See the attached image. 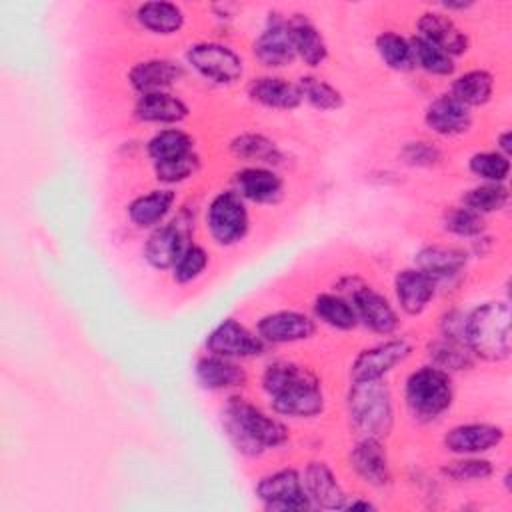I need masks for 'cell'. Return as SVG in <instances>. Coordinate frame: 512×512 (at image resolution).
<instances>
[{
    "instance_id": "6da1fadb",
    "label": "cell",
    "mask_w": 512,
    "mask_h": 512,
    "mask_svg": "<svg viewBox=\"0 0 512 512\" xmlns=\"http://www.w3.org/2000/svg\"><path fill=\"white\" fill-rule=\"evenodd\" d=\"M262 388L278 414L312 418L324 410V394L318 378L304 366L278 360L266 366Z\"/></svg>"
},
{
    "instance_id": "7a4b0ae2",
    "label": "cell",
    "mask_w": 512,
    "mask_h": 512,
    "mask_svg": "<svg viewBox=\"0 0 512 512\" xmlns=\"http://www.w3.org/2000/svg\"><path fill=\"white\" fill-rule=\"evenodd\" d=\"M224 428L232 444L248 456L266 448H278L288 440V428L240 396H232L224 408Z\"/></svg>"
},
{
    "instance_id": "3957f363",
    "label": "cell",
    "mask_w": 512,
    "mask_h": 512,
    "mask_svg": "<svg viewBox=\"0 0 512 512\" xmlns=\"http://www.w3.org/2000/svg\"><path fill=\"white\" fill-rule=\"evenodd\" d=\"M464 342L470 352L488 362L510 356V306L484 302L464 316Z\"/></svg>"
},
{
    "instance_id": "277c9868",
    "label": "cell",
    "mask_w": 512,
    "mask_h": 512,
    "mask_svg": "<svg viewBox=\"0 0 512 512\" xmlns=\"http://www.w3.org/2000/svg\"><path fill=\"white\" fill-rule=\"evenodd\" d=\"M348 414L360 436L382 438L390 432L394 422L392 396L382 378L352 380L348 392Z\"/></svg>"
},
{
    "instance_id": "5b68a950",
    "label": "cell",
    "mask_w": 512,
    "mask_h": 512,
    "mask_svg": "<svg viewBox=\"0 0 512 512\" xmlns=\"http://www.w3.org/2000/svg\"><path fill=\"white\" fill-rule=\"evenodd\" d=\"M454 398L450 374L436 366H422L406 378L404 400L410 414L430 422L444 414Z\"/></svg>"
},
{
    "instance_id": "8992f818",
    "label": "cell",
    "mask_w": 512,
    "mask_h": 512,
    "mask_svg": "<svg viewBox=\"0 0 512 512\" xmlns=\"http://www.w3.org/2000/svg\"><path fill=\"white\" fill-rule=\"evenodd\" d=\"M250 226L244 198L236 190L218 192L206 210V228L210 236L222 244L232 246L240 242Z\"/></svg>"
},
{
    "instance_id": "52a82bcc",
    "label": "cell",
    "mask_w": 512,
    "mask_h": 512,
    "mask_svg": "<svg viewBox=\"0 0 512 512\" xmlns=\"http://www.w3.org/2000/svg\"><path fill=\"white\" fill-rule=\"evenodd\" d=\"M188 64L206 80L214 84H234L244 72L242 58L226 44L198 42L186 52Z\"/></svg>"
},
{
    "instance_id": "ba28073f",
    "label": "cell",
    "mask_w": 512,
    "mask_h": 512,
    "mask_svg": "<svg viewBox=\"0 0 512 512\" xmlns=\"http://www.w3.org/2000/svg\"><path fill=\"white\" fill-rule=\"evenodd\" d=\"M256 496L262 502V506L272 512H300L312 508L302 478L294 468H282L260 478V482L256 484Z\"/></svg>"
},
{
    "instance_id": "9c48e42d",
    "label": "cell",
    "mask_w": 512,
    "mask_h": 512,
    "mask_svg": "<svg viewBox=\"0 0 512 512\" xmlns=\"http://www.w3.org/2000/svg\"><path fill=\"white\" fill-rule=\"evenodd\" d=\"M190 240V220L184 214L176 216L172 222L158 226L146 240L144 258L152 268L166 270L176 264L180 254L192 244Z\"/></svg>"
},
{
    "instance_id": "30bf717a",
    "label": "cell",
    "mask_w": 512,
    "mask_h": 512,
    "mask_svg": "<svg viewBox=\"0 0 512 512\" xmlns=\"http://www.w3.org/2000/svg\"><path fill=\"white\" fill-rule=\"evenodd\" d=\"M210 354L224 358H254L264 352V340L252 334L244 324L234 318L222 320L206 338Z\"/></svg>"
},
{
    "instance_id": "8fae6325",
    "label": "cell",
    "mask_w": 512,
    "mask_h": 512,
    "mask_svg": "<svg viewBox=\"0 0 512 512\" xmlns=\"http://www.w3.org/2000/svg\"><path fill=\"white\" fill-rule=\"evenodd\" d=\"M410 352H412V346L402 338L380 342L372 348L362 350L354 358L350 366V376L352 380H380L394 366L404 362L410 356Z\"/></svg>"
},
{
    "instance_id": "7c38bea8",
    "label": "cell",
    "mask_w": 512,
    "mask_h": 512,
    "mask_svg": "<svg viewBox=\"0 0 512 512\" xmlns=\"http://www.w3.org/2000/svg\"><path fill=\"white\" fill-rule=\"evenodd\" d=\"M346 298L352 302L358 320L376 334L388 336L398 328V314L386 296L366 284H356Z\"/></svg>"
},
{
    "instance_id": "4fadbf2b",
    "label": "cell",
    "mask_w": 512,
    "mask_h": 512,
    "mask_svg": "<svg viewBox=\"0 0 512 512\" xmlns=\"http://www.w3.org/2000/svg\"><path fill=\"white\" fill-rule=\"evenodd\" d=\"M254 56L268 68H282L296 58L286 18L270 14L266 28L254 40Z\"/></svg>"
},
{
    "instance_id": "5bb4252c",
    "label": "cell",
    "mask_w": 512,
    "mask_h": 512,
    "mask_svg": "<svg viewBox=\"0 0 512 512\" xmlns=\"http://www.w3.org/2000/svg\"><path fill=\"white\" fill-rule=\"evenodd\" d=\"M316 326L310 316L296 310H280L266 314L258 322V336L270 344L300 342L314 334Z\"/></svg>"
},
{
    "instance_id": "9a60e30c",
    "label": "cell",
    "mask_w": 512,
    "mask_h": 512,
    "mask_svg": "<svg viewBox=\"0 0 512 512\" xmlns=\"http://www.w3.org/2000/svg\"><path fill=\"white\" fill-rule=\"evenodd\" d=\"M504 440V430L496 424L470 422L454 426L444 436V446L460 456H474L488 452Z\"/></svg>"
},
{
    "instance_id": "2e32d148",
    "label": "cell",
    "mask_w": 512,
    "mask_h": 512,
    "mask_svg": "<svg viewBox=\"0 0 512 512\" xmlns=\"http://www.w3.org/2000/svg\"><path fill=\"white\" fill-rule=\"evenodd\" d=\"M184 76L180 64L166 58H150L134 64L128 72V82L138 94L168 92Z\"/></svg>"
},
{
    "instance_id": "e0dca14e",
    "label": "cell",
    "mask_w": 512,
    "mask_h": 512,
    "mask_svg": "<svg viewBox=\"0 0 512 512\" xmlns=\"http://www.w3.org/2000/svg\"><path fill=\"white\" fill-rule=\"evenodd\" d=\"M350 466L366 484L384 486L390 482V464L380 438L362 436L350 452Z\"/></svg>"
},
{
    "instance_id": "ac0fdd59",
    "label": "cell",
    "mask_w": 512,
    "mask_h": 512,
    "mask_svg": "<svg viewBox=\"0 0 512 512\" xmlns=\"http://www.w3.org/2000/svg\"><path fill=\"white\" fill-rule=\"evenodd\" d=\"M304 490L312 502V506L326 510H342L346 504V494L338 484L334 472L326 462H310L302 476Z\"/></svg>"
},
{
    "instance_id": "d6986e66",
    "label": "cell",
    "mask_w": 512,
    "mask_h": 512,
    "mask_svg": "<svg viewBox=\"0 0 512 512\" xmlns=\"http://www.w3.org/2000/svg\"><path fill=\"white\" fill-rule=\"evenodd\" d=\"M426 126L440 136H458L472 126L470 108L450 94L434 98L424 112Z\"/></svg>"
},
{
    "instance_id": "ffe728a7",
    "label": "cell",
    "mask_w": 512,
    "mask_h": 512,
    "mask_svg": "<svg viewBox=\"0 0 512 512\" xmlns=\"http://www.w3.org/2000/svg\"><path fill=\"white\" fill-rule=\"evenodd\" d=\"M394 290H396V298H398L400 308L406 314L416 316L434 298L436 280H432L428 274H424L418 268H406V270H400L396 274Z\"/></svg>"
},
{
    "instance_id": "44dd1931",
    "label": "cell",
    "mask_w": 512,
    "mask_h": 512,
    "mask_svg": "<svg viewBox=\"0 0 512 512\" xmlns=\"http://www.w3.org/2000/svg\"><path fill=\"white\" fill-rule=\"evenodd\" d=\"M236 192L244 200H252L258 204L276 202L282 196V178L264 166H248L234 174Z\"/></svg>"
},
{
    "instance_id": "7402d4cb",
    "label": "cell",
    "mask_w": 512,
    "mask_h": 512,
    "mask_svg": "<svg viewBox=\"0 0 512 512\" xmlns=\"http://www.w3.org/2000/svg\"><path fill=\"white\" fill-rule=\"evenodd\" d=\"M414 264L418 270L428 274L432 280H448L458 276L466 264H468V254L462 248L456 246H446V244H432L424 246L416 258Z\"/></svg>"
},
{
    "instance_id": "603a6c76",
    "label": "cell",
    "mask_w": 512,
    "mask_h": 512,
    "mask_svg": "<svg viewBox=\"0 0 512 512\" xmlns=\"http://www.w3.org/2000/svg\"><path fill=\"white\" fill-rule=\"evenodd\" d=\"M196 380L206 390H228L246 384V372L232 358L206 354L198 358L194 368Z\"/></svg>"
},
{
    "instance_id": "cb8c5ba5",
    "label": "cell",
    "mask_w": 512,
    "mask_h": 512,
    "mask_svg": "<svg viewBox=\"0 0 512 512\" xmlns=\"http://www.w3.org/2000/svg\"><path fill=\"white\" fill-rule=\"evenodd\" d=\"M418 36L436 44L446 54L460 56L468 50V38L466 34L444 14L438 12H424L418 18Z\"/></svg>"
},
{
    "instance_id": "d4e9b609",
    "label": "cell",
    "mask_w": 512,
    "mask_h": 512,
    "mask_svg": "<svg viewBox=\"0 0 512 512\" xmlns=\"http://www.w3.org/2000/svg\"><path fill=\"white\" fill-rule=\"evenodd\" d=\"M248 96L268 108L294 110L302 104V92L298 84L280 76H260L248 84Z\"/></svg>"
},
{
    "instance_id": "484cf974",
    "label": "cell",
    "mask_w": 512,
    "mask_h": 512,
    "mask_svg": "<svg viewBox=\"0 0 512 512\" xmlns=\"http://www.w3.org/2000/svg\"><path fill=\"white\" fill-rule=\"evenodd\" d=\"M190 114V108L184 100L170 92H150L140 94L134 104V116L140 122L154 124H178Z\"/></svg>"
},
{
    "instance_id": "4316f807",
    "label": "cell",
    "mask_w": 512,
    "mask_h": 512,
    "mask_svg": "<svg viewBox=\"0 0 512 512\" xmlns=\"http://www.w3.org/2000/svg\"><path fill=\"white\" fill-rule=\"evenodd\" d=\"M286 22L296 56H300L304 64L312 68L320 66L328 58V46L316 24L304 14H294Z\"/></svg>"
},
{
    "instance_id": "83f0119b",
    "label": "cell",
    "mask_w": 512,
    "mask_h": 512,
    "mask_svg": "<svg viewBox=\"0 0 512 512\" xmlns=\"http://www.w3.org/2000/svg\"><path fill=\"white\" fill-rule=\"evenodd\" d=\"M174 198H176L174 192L168 188H158V190H150L142 196H136L128 204V218L138 228L160 226L162 220L166 218V214L172 210Z\"/></svg>"
},
{
    "instance_id": "f1b7e54d",
    "label": "cell",
    "mask_w": 512,
    "mask_h": 512,
    "mask_svg": "<svg viewBox=\"0 0 512 512\" xmlns=\"http://www.w3.org/2000/svg\"><path fill=\"white\" fill-rule=\"evenodd\" d=\"M146 152L154 164L174 162L194 154V140L180 128H166L148 140Z\"/></svg>"
},
{
    "instance_id": "f546056e",
    "label": "cell",
    "mask_w": 512,
    "mask_h": 512,
    "mask_svg": "<svg viewBox=\"0 0 512 512\" xmlns=\"http://www.w3.org/2000/svg\"><path fill=\"white\" fill-rule=\"evenodd\" d=\"M136 20L154 34H174L184 24V12L172 2H144L136 10Z\"/></svg>"
},
{
    "instance_id": "4dcf8cb0",
    "label": "cell",
    "mask_w": 512,
    "mask_h": 512,
    "mask_svg": "<svg viewBox=\"0 0 512 512\" xmlns=\"http://www.w3.org/2000/svg\"><path fill=\"white\" fill-rule=\"evenodd\" d=\"M428 356L432 360V366L442 368L446 372L466 370L474 362V354L470 352L464 340L444 334L428 344Z\"/></svg>"
},
{
    "instance_id": "1f68e13d",
    "label": "cell",
    "mask_w": 512,
    "mask_h": 512,
    "mask_svg": "<svg viewBox=\"0 0 512 512\" xmlns=\"http://www.w3.org/2000/svg\"><path fill=\"white\" fill-rule=\"evenodd\" d=\"M494 90V78L486 70H468L460 74L452 82V92L458 102H462L466 108L470 106H482L490 100Z\"/></svg>"
},
{
    "instance_id": "d6a6232c",
    "label": "cell",
    "mask_w": 512,
    "mask_h": 512,
    "mask_svg": "<svg viewBox=\"0 0 512 512\" xmlns=\"http://www.w3.org/2000/svg\"><path fill=\"white\" fill-rule=\"evenodd\" d=\"M314 314L324 324L338 330H350L358 324V316L352 302L342 294H332V292L318 294L314 300Z\"/></svg>"
},
{
    "instance_id": "836d02e7",
    "label": "cell",
    "mask_w": 512,
    "mask_h": 512,
    "mask_svg": "<svg viewBox=\"0 0 512 512\" xmlns=\"http://www.w3.org/2000/svg\"><path fill=\"white\" fill-rule=\"evenodd\" d=\"M230 150L240 160L262 162V164H280L282 162V152L278 150V146L270 138H266L262 134H254V132L236 136L230 142Z\"/></svg>"
},
{
    "instance_id": "e575fe53",
    "label": "cell",
    "mask_w": 512,
    "mask_h": 512,
    "mask_svg": "<svg viewBox=\"0 0 512 512\" xmlns=\"http://www.w3.org/2000/svg\"><path fill=\"white\" fill-rule=\"evenodd\" d=\"M376 50H378L380 58L384 60V64L392 70L408 72V70L416 68L410 40L392 30L380 32L376 36Z\"/></svg>"
},
{
    "instance_id": "d590c367",
    "label": "cell",
    "mask_w": 512,
    "mask_h": 512,
    "mask_svg": "<svg viewBox=\"0 0 512 512\" xmlns=\"http://www.w3.org/2000/svg\"><path fill=\"white\" fill-rule=\"evenodd\" d=\"M410 44H412L416 66H420L428 74L450 76L454 72V58L446 54L442 48H438L436 44L420 38L418 34L410 38Z\"/></svg>"
},
{
    "instance_id": "8d00e7d4",
    "label": "cell",
    "mask_w": 512,
    "mask_h": 512,
    "mask_svg": "<svg viewBox=\"0 0 512 512\" xmlns=\"http://www.w3.org/2000/svg\"><path fill=\"white\" fill-rule=\"evenodd\" d=\"M298 88L302 92V98L308 100L310 106H314L316 110H338L344 104L340 90L318 76H302L298 80Z\"/></svg>"
},
{
    "instance_id": "74e56055",
    "label": "cell",
    "mask_w": 512,
    "mask_h": 512,
    "mask_svg": "<svg viewBox=\"0 0 512 512\" xmlns=\"http://www.w3.org/2000/svg\"><path fill=\"white\" fill-rule=\"evenodd\" d=\"M508 188L504 186V182H484L480 186L470 188L464 194V206L472 208L478 214H488V212H496L502 210L508 204Z\"/></svg>"
},
{
    "instance_id": "f35d334b",
    "label": "cell",
    "mask_w": 512,
    "mask_h": 512,
    "mask_svg": "<svg viewBox=\"0 0 512 512\" xmlns=\"http://www.w3.org/2000/svg\"><path fill=\"white\" fill-rule=\"evenodd\" d=\"M444 230L456 234V236H464V238H476L484 234V216L474 212L468 206H452L444 212L442 218Z\"/></svg>"
},
{
    "instance_id": "ab89813d",
    "label": "cell",
    "mask_w": 512,
    "mask_h": 512,
    "mask_svg": "<svg viewBox=\"0 0 512 512\" xmlns=\"http://www.w3.org/2000/svg\"><path fill=\"white\" fill-rule=\"evenodd\" d=\"M470 172L486 182H504L510 174V160L508 156L500 154L498 150L492 152H478L468 162Z\"/></svg>"
},
{
    "instance_id": "60d3db41",
    "label": "cell",
    "mask_w": 512,
    "mask_h": 512,
    "mask_svg": "<svg viewBox=\"0 0 512 512\" xmlns=\"http://www.w3.org/2000/svg\"><path fill=\"white\" fill-rule=\"evenodd\" d=\"M442 474L454 482H478L492 476V464L484 458L462 456L442 466Z\"/></svg>"
},
{
    "instance_id": "b9f144b4",
    "label": "cell",
    "mask_w": 512,
    "mask_h": 512,
    "mask_svg": "<svg viewBox=\"0 0 512 512\" xmlns=\"http://www.w3.org/2000/svg\"><path fill=\"white\" fill-rule=\"evenodd\" d=\"M208 266V254L202 246L198 244H190L182 254L180 258L176 260V264L172 266V276L176 282L180 284H186V282H192L196 280L204 268Z\"/></svg>"
},
{
    "instance_id": "7bdbcfd3",
    "label": "cell",
    "mask_w": 512,
    "mask_h": 512,
    "mask_svg": "<svg viewBox=\"0 0 512 512\" xmlns=\"http://www.w3.org/2000/svg\"><path fill=\"white\" fill-rule=\"evenodd\" d=\"M200 166V158L198 154H190L186 158L174 160V162H164V164H154V174L160 182L164 184H176L182 182L186 178H190Z\"/></svg>"
},
{
    "instance_id": "ee69618b",
    "label": "cell",
    "mask_w": 512,
    "mask_h": 512,
    "mask_svg": "<svg viewBox=\"0 0 512 512\" xmlns=\"http://www.w3.org/2000/svg\"><path fill=\"white\" fill-rule=\"evenodd\" d=\"M402 158L410 166H434V164L440 162L442 154L434 144L424 142V140H416V142H408L402 148Z\"/></svg>"
},
{
    "instance_id": "f6af8a7d",
    "label": "cell",
    "mask_w": 512,
    "mask_h": 512,
    "mask_svg": "<svg viewBox=\"0 0 512 512\" xmlns=\"http://www.w3.org/2000/svg\"><path fill=\"white\" fill-rule=\"evenodd\" d=\"M512 134L510 130H504L502 134H498V152L504 154V156H510V150H512Z\"/></svg>"
},
{
    "instance_id": "bcb514c9",
    "label": "cell",
    "mask_w": 512,
    "mask_h": 512,
    "mask_svg": "<svg viewBox=\"0 0 512 512\" xmlns=\"http://www.w3.org/2000/svg\"><path fill=\"white\" fill-rule=\"evenodd\" d=\"M342 510H374V504H370L368 500L356 498V500H352V502H346Z\"/></svg>"
},
{
    "instance_id": "7dc6e473",
    "label": "cell",
    "mask_w": 512,
    "mask_h": 512,
    "mask_svg": "<svg viewBox=\"0 0 512 512\" xmlns=\"http://www.w3.org/2000/svg\"><path fill=\"white\" fill-rule=\"evenodd\" d=\"M444 6H446V8H450V10H464V8L472 6V4H470V2H458V4H454V2H446Z\"/></svg>"
}]
</instances>
